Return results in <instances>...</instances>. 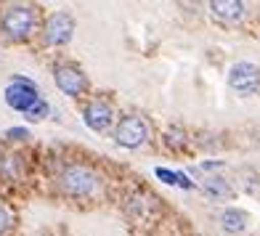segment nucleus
<instances>
[{
	"instance_id": "obj_16",
	"label": "nucleus",
	"mask_w": 260,
	"mask_h": 236,
	"mask_svg": "<svg viewBox=\"0 0 260 236\" xmlns=\"http://www.w3.org/2000/svg\"><path fill=\"white\" fill-rule=\"evenodd\" d=\"M11 228V215H8V210L0 205V233H6Z\"/></svg>"
},
{
	"instance_id": "obj_6",
	"label": "nucleus",
	"mask_w": 260,
	"mask_h": 236,
	"mask_svg": "<svg viewBox=\"0 0 260 236\" xmlns=\"http://www.w3.org/2000/svg\"><path fill=\"white\" fill-rule=\"evenodd\" d=\"M75 32V19L67 11H53L45 21V43L48 45H64L72 40Z\"/></svg>"
},
{
	"instance_id": "obj_14",
	"label": "nucleus",
	"mask_w": 260,
	"mask_h": 236,
	"mask_svg": "<svg viewBox=\"0 0 260 236\" xmlns=\"http://www.w3.org/2000/svg\"><path fill=\"white\" fill-rule=\"evenodd\" d=\"M24 114L29 117V120H32V122H38V120H43V117H45V114H48V104H45L43 98H38V101H35V104L29 106V109H27Z\"/></svg>"
},
{
	"instance_id": "obj_15",
	"label": "nucleus",
	"mask_w": 260,
	"mask_h": 236,
	"mask_svg": "<svg viewBox=\"0 0 260 236\" xmlns=\"http://www.w3.org/2000/svg\"><path fill=\"white\" fill-rule=\"evenodd\" d=\"M6 138H11V141H24V138H29V130H27V127H11V130H6Z\"/></svg>"
},
{
	"instance_id": "obj_2",
	"label": "nucleus",
	"mask_w": 260,
	"mask_h": 236,
	"mask_svg": "<svg viewBox=\"0 0 260 236\" xmlns=\"http://www.w3.org/2000/svg\"><path fill=\"white\" fill-rule=\"evenodd\" d=\"M0 27L8 35L11 40H24L29 38V32L35 27V11L27 6H11L3 19H0Z\"/></svg>"
},
{
	"instance_id": "obj_11",
	"label": "nucleus",
	"mask_w": 260,
	"mask_h": 236,
	"mask_svg": "<svg viewBox=\"0 0 260 236\" xmlns=\"http://www.w3.org/2000/svg\"><path fill=\"white\" fill-rule=\"evenodd\" d=\"M202 191L210 196V199H231L234 196V188L223 181V178H207Z\"/></svg>"
},
{
	"instance_id": "obj_10",
	"label": "nucleus",
	"mask_w": 260,
	"mask_h": 236,
	"mask_svg": "<svg viewBox=\"0 0 260 236\" xmlns=\"http://www.w3.org/2000/svg\"><path fill=\"white\" fill-rule=\"evenodd\" d=\"M220 223H223V231L229 233H242L247 228V215L242 210H226L220 215Z\"/></svg>"
},
{
	"instance_id": "obj_8",
	"label": "nucleus",
	"mask_w": 260,
	"mask_h": 236,
	"mask_svg": "<svg viewBox=\"0 0 260 236\" xmlns=\"http://www.w3.org/2000/svg\"><path fill=\"white\" fill-rule=\"evenodd\" d=\"M82 120H85V125L90 130L104 133V130H109V125L114 120V112L106 101H90L85 106V112H82Z\"/></svg>"
},
{
	"instance_id": "obj_4",
	"label": "nucleus",
	"mask_w": 260,
	"mask_h": 236,
	"mask_svg": "<svg viewBox=\"0 0 260 236\" xmlns=\"http://www.w3.org/2000/svg\"><path fill=\"white\" fill-rule=\"evenodd\" d=\"M146 136H149V127H146V122L141 120V117H136V114L122 117L120 125H117V130H114V141H117L122 149H138V146L146 141Z\"/></svg>"
},
{
	"instance_id": "obj_5",
	"label": "nucleus",
	"mask_w": 260,
	"mask_h": 236,
	"mask_svg": "<svg viewBox=\"0 0 260 236\" xmlns=\"http://www.w3.org/2000/svg\"><path fill=\"white\" fill-rule=\"evenodd\" d=\"M38 98L40 96H38V90H35V82L27 80V77L16 75L14 80H11V85L6 88V104L16 112H27Z\"/></svg>"
},
{
	"instance_id": "obj_3",
	"label": "nucleus",
	"mask_w": 260,
	"mask_h": 236,
	"mask_svg": "<svg viewBox=\"0 0 260 236\" xmlns=\"http://www.w3.org/2000/svg\"><path fill=\"white\" fill-rule=\"evenodd\" d=\"M229 88L236 93V96H255L260 90V69L250 61H239L231 66L229 72Z\"/></svg>"
},
{
	"instance_id": "obj_9",
	"label": "nucleus",
	"mask_w": 260,
	"mask_h": 236,
	"mask_svg": "<svg viewBox=\"0 0 260 236\" xmlns=\"http://www.w3.org/2000/svg\"><path fill=\"white\" fill-rule=\"evenodd\" d=\"M210 11L212 16L223 21H239L244 16V3H239V0H215V3H210Z\"/></svg>"
},
{
	"instance_id": "obj_1",
	"label": "nucleus",
	"mask_w": 260,
	"mask_h": 236,
	"mask_svg": "<svg viewBox=\"0 0 260 236\" xmlns=\"http://www.w3.org/2000/svg\"><path fill=\"white\" fill-rule=\"evenodd\" d=\"M58 183H61V191L69 196H90L99 188V175L85 164H69L61 173Z\"/></svg>"
},
{
	"instance_id": "obj_7",
	"label": "nucleus",
	"mask_w": 260,
	"mask_h": 236,
	"mask_svg": "<svg viewBox=\"0 0 260 236\" xmlns=\"http://www.w3.org/2000/svg\"><path fill=\"white\" fill-rule=\"evenodd\" d=\"M56 85H58V90L61 93H67V96H82V93L88 90V80H85V75L80 72V69H75V66H58L56 69Z\"/></svg>"
},
{
	"instance_id": "obj_12",
	"label": "nucleus",
	"mask_w": 260,
	"mask_h": 236,
	"mask_svg": "<svg viewBox=\"0 0 260 236\" xmlns=\"http://www.w3.org/2000/svg\"><path fill=\"white\" fill-rule=\"evenodd\" d=\"M154 175L159 181H165V183H173V186H181V188H194V183L186 178V173H181V170H168V167H157L154 170Z\"/></svg>"
},
{
	"instance_id": "obj_13",
	"label": "nucleus",
	"mask_w": 260,
	"mask_h": 236,
	"mask_svg": "<svg viewBox=\"0 0 260 236\" xmlns=\"http://www.w3.org/2000/svg\"><path fill=\"white\" fill-rule=\"evenodd\" d=\"M0 175H3V178H11V181L21 178V159L11 157V154H0Z\"/></svg>"
}]
</instances>
